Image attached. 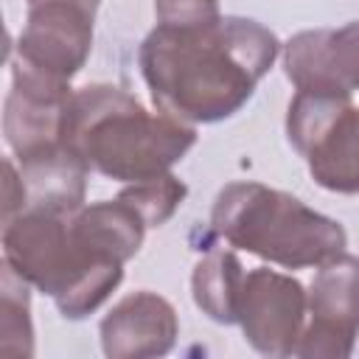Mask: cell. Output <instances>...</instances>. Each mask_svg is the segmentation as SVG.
Masks as SVG:
<instances>
[{"label":"cell","instance_id":"14","mask_svg":"<svg viewBox=\"0 0 359 359\" xmlns=\"http://www.w3.org/2000/svg\"><path fill=\"white\" fill-rule=\"evenodd\" d=\"M244 266L230 250H208L191 278L194 303L216 323L233 325L238 323L241 309V292H244Z\"/></svg>","mask_w":359,"mask_h":359},{"label":"cell","instance_id":"1","mask_svg":"<svg viewBox=\"0 0 359 359\" xmlns=\"http://www.w3.org/2000/svg\"><path fill=\"white\" fill-rule=\"evenodd\" d=\"M278 50V36L247 17L157 25L140 45V70L157 109L185 123H213L252 98Z\"/></svg>","mask_w":359,"mask_h":359},{"label":"cell","instance_id":"5","mask_svg":"<svg viewBox=\"0 0 359 359\" xmlns=\"http://www.w3.org/2000/svg\"><path fill=\"white\" fill-rule=\"evenodd\" d=\"M286 135L317 185L334 194H359V107L351 95L297 90Z\"/></svg>","mask_w":359,"mask_h":359},{"label":"cell","instance_id":"11","mask_svg":"<svg viewBox=\"0 0 359 359\" xmlns=\"http://www.w3.org/2000/svg\"><path fill=\"white\" fill-rule=\"evenodd\" d=\"M180 334L174 306L154 292L126 294L101 320V348L109 359L163 356Z\"/></svg>","mask_w":359,"mask_h":359},{"label":"cell","instance_id":"3","mask_svg":"<svg viewBox=\"0 0 359 359\" xmlns=\"http://www.w3.org/2000/svg\"><path fill=\"white\" fill-rule=\"evenodd\" d=\"M210 227L230 247L286 269L320 266L348 244L345 227L297 196L261 182H230L219 191Z\"/></svg>","mask_w":359,"mask_h":359},{"label":"cell","instance_id":"12","mask_svg":"<svg viewBox=\"0 0 359 359\" xmlns=\"http://www.w3.org/2000/svg\"><path fill=\"white\" fill-rule=\"evenodd\" d=\"M87 163L65 143L20 163L25 208L70 216L81 208L87 191Z\"/></svg>","mask_w":359,"mask_h":359},{"label":"cell","instance_id":"7","mask_svg":"<svg viewBox=\"0 0 359 359\" xmlns=\"http://www.w3.org/2000/svg\"><path fill=\"white\" fill-rule=\"evenodd\" d=\"M359 334V255L320 264L309 289V323L292 356H351Z\"/></svg>","mask_w":359,"mask_h":359},{"label":"cell","instance_id":"13","mask_svg":"<svg viewBox=\"0 0 359 359\" xmlns=\"http://www.w3.org/2000/svg\"><path fill=\"white\" fill-rule=\"evenodd\" d=\"M70 227H73L76 241L87 252H93L95 258H104V261L123 264L140 250L143 233L149 224L129 202L115 196L107 202L79 208L70 216Z\"/></svg>","mask_w":359,"mask_h":359},{"label":"cell","instance_id":"2","mask_svg":"<svg viewBox=\"0 0 359 359\" xmlns=\"http://www.w3.org/2000/svg\"><path fill=\"white\" fill-rule=\"evenodd\" d=\"M62 143L87 168L109 180L140 182L168 174L196 143V129L163 109L149 112L121 87L87 84L67 101Z\"/></svg>","mask_w":359,"mask_h":359},{"label":"cell","instance_id":"9","mask_svg":"<svg viewBox=\"0 0 359 359\" xmlns=\"http://www.w3.org/2000/svg\"><path fill=\"white\" fill-rule=\"evenodd\" d=\"M309 292L292 275L252 269L244 278L238 323L244 339L266 356H292L306 328Z\"/></svg>","mask_w":359,"mask_h":359},{"label":"cell","instance_id":"8","mask_svg":"<svg viewBox=\"0 0 359 359\" xmlns=\"http://www.w3.org/2000/svg\"><path fill=\"white\" fill-rule=\"evenodd\" d=\"M70 95V81L50 79L11 59V90L6 95L3 135L20 163L62 146V121Z\"/></svg>","mask_w":359,"mask_h":359},{"label":"cell","instance_id":"10","mask_svg":"<svg viewBox=\"0 0 359 359\" xmlns=\"http://www.w3.org/2000/svg\"><path fill=\"white\" fill-rule=\"evenodd\" d=\"M283 70L297 90L353 95L359 90V20L294 34L283 48Z\"/></svg>","mask_w":359,"mask_h":359},{"label":"cell","instance_id":"18","mask_svg":"<svg viewBox=\"0 0 359 359\" xmlns=\"http://www.w3.org/2000/svg\"><path fill=\"white\" fill-rule=\"evenodd\" d=\"M28 3H42V0H28Z\"/></svg>","mask_w":359,"mask_h":359},{"label":"cell","instance_id":"16","mask_svg":"<svg viewBox=\"0 0 359 359\" xmlns=\"http://www.w3.org/2000/svg\"><path fill=\"white\" fill-rule=\"evenodd\" d=\"M185 194H188L185 182H180L174 174H160V177H151V180L129 182L118 196L123 202H129L143 216V222L149 227H160L177 213Z\"/></svg>","mask_w":359,"mask_h":359},{"label":"cell","instance_id":"17","mask_svg":"<svg viewBox=\"0 0 359 359\" xmlns=\"http://www.w3.org/2000/svg\"><path fill=\"white\" fill-rule=\"evenodd\" d=\"M157 25H174V28H194L208 25L222 17L219 0H154Z\"/></svg>","mask_w":359,"mask_h":359},{"label":"cell","instance_id":"4","mask_svg":"<svg viewBox=\"0 0 359 359\" xmlns=\"http://www.w3.org/2000/svg\"><path fill=\"white\" fill-rule=\"evenodd\" d=\"M70 216L36 208L20 210L3 222V261L50 294L67 320H81L115 292L123 280V264L87 252L73 236Z\"/></svg>","mask_w":359,"mask_h":359},{"label":"cell","instance_id":"15","mask_svg":"<svg viewBox=\"0 0 359 359\" xmlns=\"http://www.w3.org/2000/svg\"><path fill=\"white\" fill-rule=\"evenodd\" d=\"M0 348L8 356H31L34 353V328H31V297L28 280L14 272L8 261H3L0 275Z\"/></svg>","mask_w":359,"mask_h":359},{"label":"cell","instance_id":"6","mask_svg":"<svg viewBox=\"0 0 359 359\" xmlns=\"http://www.w3.org/2000/svg\"><path fill=\"white\" fill-rule=\"evenodd\" d=\"M95 11L98 0L28 3V17L11 59L50 79L70 81L90 56Z\"/></svg>","mask_w":359,"mask_h":359}]
</instances>
